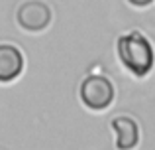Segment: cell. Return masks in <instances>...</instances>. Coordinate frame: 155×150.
Here are the masks:
<instances>
[{"mask_svg": "<svg viewBox=\"0 0 155 150\" xmlns=\"http://www.w3.org/2000/svg\"><path fill=\"white\" fill-rule=\"evenodd\" d=\"M118 55H120V61L126 65V69H130L137 77L147 75L155 61L153 46L140 32L126 34L118 40Z\"/></svg>", "mask_w": 155, "mask_h": 150, "instance_id": "1", "label": "cell"}, {"mask_svg": "<svg viewBox=\"0 0 155 150\" xmlns=\"http://www.w3.org/2000/svg\"><path fill=\"white\" fill-rule=\"evenodd\" d=\"M112 127L116 131V148L118 150H134L140 142V127L130 117H116L112 120Z\"/></svg>", "mask_w": 155, "mask_h": 150, "instance_id": "5", "label": "cell"}, {"mask_svg": "<svg viewBox=\"0 0 155 150\" xmlns=\"http://www.w3.org/2000/svg\"><path fill=\"white\" fill-rule=\"evenodd\" d=\"M16 20L28 32L45 30L51 22V8L41 0H28L18 8Z\"/></svg>", "mask_w": 155, "mask_h": 150, "instance_id": "3", "label": "cell"}, {"mask_svg": "<svg viewBox=\"0 0 155 150\" xmlns=\"http://www.w3.org/2000/svg\"><path fill=\"white\" fill-rule=\"evenodd\" d=\"M81 101L92 111H102L114 101V85L104 75H88L81 85Z\"/></svg>", "mask_w": 155, "mask_h": 150, "instance_id": "2", "label": "cell"}, {"mask_svg": "<svg viewBox=\"0 0 155 150\" xmlns=\"http://www.w3.org/2000/svg\"><path fill=\"white\" fill-rule=\"evenodd\" d=\"M24 69V55L12 44H0V81H14Z\"/></svg>", "mask_w": 155, "mask_h": 150, "instance_id": "4", "label": "cell"}, {"mask_svg": "<svg viewBox=\"0 0 155 150\" xmlns=\"http://www.w3.org/2000/svg\"><path fill=\"white\" fill-rule=\"evenodd\" d=\"M130 4H134V6H147V4H151L153 0H128Z\"/></svg>", "mask_w": 155, "mask_h": 150, "instance_id": "6", "label": "cell"}]
</instances>
